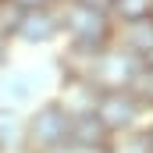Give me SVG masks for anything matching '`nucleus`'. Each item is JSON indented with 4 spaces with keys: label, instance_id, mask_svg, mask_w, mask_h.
I'll return each mask as SVG.
<instances>
[{
    "label": "nucleus",
    "instance_id": "f257e3e1",
    "mask_svg": "<svg viewBox=\"0 0 153 153\" xmlns=\"http://www.w3.org/2000/svg\"><path fill=\"white\" fill-rule=\"evenodd\" d=\"M68 132H71V114L50 96L36 100L25 111V143L22 153H53L68 146Z\"/></svg>",
    "mask_w": 153,
    "mask_h": 153
},
{
    "label": "nucleus",
    "instance_id": "f03ea898",
    "mask_svg": "<svg viewBox=\"0 0 153 153\" xmlns=\"http://www.w3.org/2000/svg\"><path fill=\"white\" fill-rule=\"evenodd\" d=\"M61 14V43H75V46H111L114 43V18L111 11L89 7V4H75V0H61L57 4Z\"/></svg>",
    "mask_w": 153,
    "mask_h": 153
},
{
    "label": "nucleus",
    "instance_id": "7ed1b4c3",
    "mask_svg": "<svg viewBox=\"0 0 153 153\" xmlns=\"http://www.w3.org/2000/svg\"><path fill=\"white\" fill-rule=\"evenodd\" d=\"M53 64L50 68H39V64H7L0 71V107H18V111H29L36 100L53 93Z\"/></svg>",
    "mask_w": 153,
    "mask_h": 153
},
{
    "label": "nucleus",
    "instance_id": "20e7f679",
    "mask_svg": "<svg viewBox=\"0 0 153 153\" xmlns=\"http://www.w3.org/2000/svg\"><path fill=\"white\" fill-rule=\"evenodd\" d=\"M11 39H14V46H25V50L57 46V43H61V14H57V7L22 11V18H18Z\"/></svg>",
    "mask_w": 153,
    "mask_h": 153
},
{
    "label": "nucleus",
    "instance_id": "39448f33",
    "mask_svg": "<svg viewBox=\"0 0 153 153\" xmlns=\"http://www.w3.org/2000/svg\"><path fill=\"white\" fill-rule=\"evenodd\" d=\"M93 114H96V121H100L107 132H121V128L143 125L146 107L135 100V93H132V89H100Z\"/></svg>",
    "mask_w": 153,
    "mask_h": 153
},
{
    "label": "nucleus",
    "instance_id": "423d86ee",
    "mask_svg": "<svg viewBox=\"0 0 153 153\" xmlns=\"http://www.w3.org/2000/svg\"><path fill=\"white\" fill-rule=\"evenodd\" d=\"M135 75H139V61H135L128 50H121L117 43H111V46L96 50L89 82H93L96 89H128Z\"/></svg>",
    "mask_w": 153,
    "mask_h": 153
},
{
    "label": "nucleus",
    "instance_id": "0eeeda50",
    "mask_svg": "<svg viewBox=\"0 0 153 153\" xmlns=\"http://www.w3.org/2000/svg\"><path fill=\"white\" fill-rule=\"evenodd\" d=\"M114 43L121 50H128L139 64H153V14L135 18V22H121L114 29Z\"/></svg>",
    "mask_w": 153,
    "mask_h": 153
},
{
    "label": "nucleus",
    "instance_id": "6e6552de",
    "mask_svg": "<svg viewBox=\"0 0 153 153\" xmlns=\"http://www.w3.org/2000/svg\"><path fill=\"white\" fill-rule=\"evenodd\" d=\"M96 96H100V89L93 82H85V78H57L53 82V100L71 117L75 114H89L96 107Z\"/></svg>",
    "mask_w": 153,
    "mask_h": 153
},
{
    "label": "nucleus",
    "instance_id": "1a4fd4ad",
    "mask_svg": "<svg viewBox=\"0 0 153 153\" xmlns=\"http://www.w3.org/2000/svg\"><path fill=\"white\" fill-rule=\"evenodd\" d=\"M107 139H111V132L96 121L93 111L71 117V132H68V143H71V146H78V150H85V153H103Z\"/></svg>",
    "mask_w": 153,
    "mask_h": 153
},
{
    "label": "nucleus",
    "instance_id": "9d476101",
    "mask_svg": "<svg viewBox=\"0 0 153 153\" xmlns=\"http://www.w3.org/2000/svg\"><path fill=\"white\" fill-rule=\"evenodd\" d=\"M103 153H153L150 125H132V128L111 132V139H107Z\"/></svg>",
    "mask_w": 153,
    "mask_h": 153
},
{
    "label": "nucleus",
    "instance_id": "9b49d317",
    "mask_svg": "<svg viewBox=\"0 0 153 153\" xmlns=\"http://www.w3.org/2000/svg\"><path fill=\"white\" fill-rule=\"evenodd\" d=\"M25 143V111L0 107V153H22Z\"/></svg>",
    "mask_w": 153,
    "mask_h": 153
},
{
    "label": "nucleus",
    "instance_id": "f8f14e48",
    "mask_svg": "<svg viewBox=\"0 0 153 153\" xmlns=\"http://www.w3.org/2000/svg\"><path fill=\"white\" fill-rule=\"evenodd\" d=\"M150 14H153V0H111V18H114V25L135 22V18H150Z\"/></svg>",
    "mask_w": 153,
    "mask_h": 153
},
{
    "label": "nucleus",
    "instance_id": "ddd939ff",
    "mask_svg": "<svg viewBox=\"0 0 153 153\" xmlns=\"http://www.w3.org/2000/svg\"><path fill=\"white\" fill-rule=\"evenodd\" d=\"M128 89H132L135 100L146 107V114H153V64H139V75L132 78Z\"/></svg>",
    "mask_w": 153,
    "mask_h": 153
},
{
    "label": "nucleus",
    "instance_id": "4468645a",
    "mask_svg": "<svg viewBox=\"0 0 153 153\" xmlns=\"http://www.w3.org/2000/svg\"><path fill=\"white\" fill-rule=\"evenodd\" d=\"M18 18H22V7L14 4V0H0V32H14V25H18Z\"/></svg>",
    "mask_w": 153,
    "mask_h": 153
},
{
    "label": "nucleus",
    "instance_id": "2eb2a0df",
    "mask_svg": "<svg viewBox=\"0 0 153 153\" xmlns=\"http://www.w3.org/2000/svg\"><path fill=\"white\" fill-rule=\"evenodd\" d=\"M11 61H14V39L7 36V32H0V71H4Z\"/></svg>",
    "mask_w": 153,
    "mask_h": 153
},
{
    "label": "nucleus",
    "instance_id": "dca6fc26",
    "mask_svg": "<svg viewBox=\"0 0 153 153\" xmlns=\"http://www.w3.org/2000/svg\"><path fill=\"white\" fill-rule=\"evenodd\" d=\"M22 11H36V7H57L61 0H14Z\"/></svg>",
    "mask_w": 153,
    "mask_h": 153
},
{
    "label": "nucleus",
    "instance_id": "f3484780",
    "mask_svg": "<svg viewBox=\"0 0 153 153\" xmlns=\"http://www.w3.org/2000/svg\"><path fill=\"white\" fill-rule=\"evenodd\" d=\"M150 135H153V114H150Z\"/></svg>",
    "mask_w": 153,
    "mask_h": 153
}]
</instances>
